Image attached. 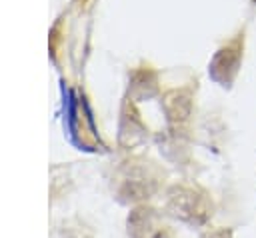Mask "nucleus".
Returning a JSON list of instances; mask_svg holds the SVG:
<instances>
[{"label":"nucleus","mask_w":256,"mask_h":238,"mask_svg":"<svg viewBox=\"0 0 256 238\" xmlns=\"http://www.w3.org/2000/svg\"><path fill=\"white\" fill-rule=\"evenodd\" d=\"M156 216L152 214V210H134L132 216L128 218V232L132 234V238H154L162 234V226H156Z\"/></svg>","instance_id":"obj_2"},{"label":"nucleus","mask_w":256,"mask_h":238,"mask_svg":"<svg viewBox=\"0 0 256 238\" xmlns=\"http://www.w3.org/2000/svg\"><path fill=\"white\" fill-rule=\"evenodd\" d=\"M202 238H232V230L228 228H218V230H208L202 234Z\"/></svg>","instance_id":"obj_3"},{"label":"nucleus","mask_w":256,"mask_h":238,"mask_svg":"<svg viewBox=\"0 0 256 238\" xmlns=\"http://www.w3.org/2000/svg\"><path fill=\"white\" fill-rule=\"evenodd\" d=\"M168 208L172 214L188 224H206V220L212 216V206L204 196H198L192 188H174L170 192Z\"/></svg>","instance_id":"obj_1"}]
</instances>
